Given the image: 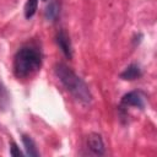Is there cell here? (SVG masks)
<instances>
[{
  "label": "cell",
  "mask_w": 157,
  "mask_h": 157,
  "mask_svg": "<svg viewBox=\"0 0 157 157\" xmlns=\"http://www.w3.org/2000/svg\"><path fill=\"white\" fill-rule=\"evenodd\" d=\"M86 147L90 151V153L94 155V156H103L105 153V147H104L103 139L97 132H92V134H90L87 136Z\"/></svg>",
  "instance_id": "cell-4"
},
{
  "label": "cell",
  "mask_w": 157,
  "mask_h": 157,
  "mask_svg": "<svg viewBox=\"0 0 157 157\" xmlns=\"http://www.w3.org/2000/svg\"><path fill=\"white\" fill-rule=\"evenodd\" d=\"M43 55L34 44L22 45L13 56V74L17 78H27L34 75L42 66Z\"/></svg>",
  "instance_id": "cell-2"
},
{
  "label": "cell",
  "mask_w": 157,
  "mask_h": 157,
  "mask_svg": "<svg viewBox=\"0 0 157 157\" xmlns=\"http://www.w3.org/2000/svg\"><path fill=\"white\" fill-rule=\"evenodd\" d=\"M55 42H56L59 49L61 50V53L67 59H71L72 58V47H71V42H70L67 33L65 31L60 29L55 36Z\"/></svg>",
  "instance_id": "cell-5"
},
{
  "label": "cell",
  "mask_w": 157,
  "mask_h": 157,
  "mask_svg": "<svg viewBox=\"0 0 157 157\" xmlns=\"http://www.w3.org/2000/svg\"><path fill=\"white\" fill-rule=\"evenodd\" d=\"M43 1H45V0H43Z\"/></svg>",
  "instance_id": "cell-11"
},
{
  "label": "cell",
  "mask_w": 157,
  "mask_h": 157,
  "mask_svg": "<svg viewBox=\"0 0 157 157\" xmlns=\"http://www.w3.org/2000/svg\"><path fill=\"white\" fill-rule=\"evenodd\" d=\"M142 76V70L137 64H130L120 74V77L125 81H134Z\"/></svg>",
  "instance_id": "cell-7"
},
{
  "label": "cell",
  "mask_w": 157,
  "mask_h": 157,
  "mask_svg": "<svg viewBox=\"0 0 157 157\" xmlns=\"http://www.w3.org/2000/svg\"><path fill=\"white\" fill-rule=\"evenodd\" d=\"M54 74L65 87V90L72 94V97L82 104H90L92 102V94L86 82L67 65L58 63L54 66Z\"/></svg>",
  "instance_id": "cell-1"
},
{
  "label": "cell",
  "mask_w": 157,
  "mask_h": 157,
  "mask_svg": "<svg viewBox=\"0 0 157 157\" xmlns=\"http://www.w3.org/2000/svg\"><path fill=\"white\" fill-rule=\"evenodd\" d=\"M22 142H23L26 153H27L28 156H39V152H38V150H37V146H36V144H34V141L32 140L31 136H28V135H22Z\"/></svg>",
  "instance_id": "cell-8"
},
{
  "label": "cell",
  "mask_w": 157,
  "mask_h": 157,
  "mask_svg": "<svg viewBox=\"0 0 157 157\" xmlns=\"http://www.w3.org/2000/svg\"><path fill=\"white\" fill-rule=\"evenodd\" d=\"M38 7V0H27L25 5V17L26 18H32L37 11Z\"/></svg>",
  "instance_id": "cell-9"
},
{
  "label": "cell",
  "mask_w": 157,
  "mask_h": 157,
  "mask_svg": "<svg viewBox=\"0 0 157 157\" xmlns=\"http://www.w3.org/2000/svg\"><path fill=\"white\" fill-rule=\"evenodd\" d=\"M10 155H12V156H22V152L20 151V148L16 145V142H13V141L10 145Z\"/></svg>",
  "instance_id": "cell-10"
},
{
  "label": "cell",
  "mask_w": 157,
  "mask_h": 157,
  "mask_svg": "<svg viewBox=\"0 0 157 157\" xmlns=\"http://www.w3.org/2000/svg\"><path fill=\"white\" fill-rule=\"evenodd\" d=\"M145 94L141 92V91H131V92H128L126 94H124L121 97V101H120V105L119 108L124 109V108H128V107H135V108H140V109H144L145 108Z\"/></svg>",
  "instance_id": "cell-3"
},
{
  "label": "cell",
  "mask_w": 157,
  "mask_h": 157,
  "mask_svg": "<svg viewBox=\"0 0 157 157\" xmlns=\"http://www.w3.org/2000/svg\"><path fill=\"white\" fill-rule=\"evenodd\" d=\"M60 10H61V5H60V1L59 0H52L45 10H44V17L47 21H50V22H55L59 16H60Z\"/></svg>",
  "instance_id": "cell-6"
}]
</instances>
